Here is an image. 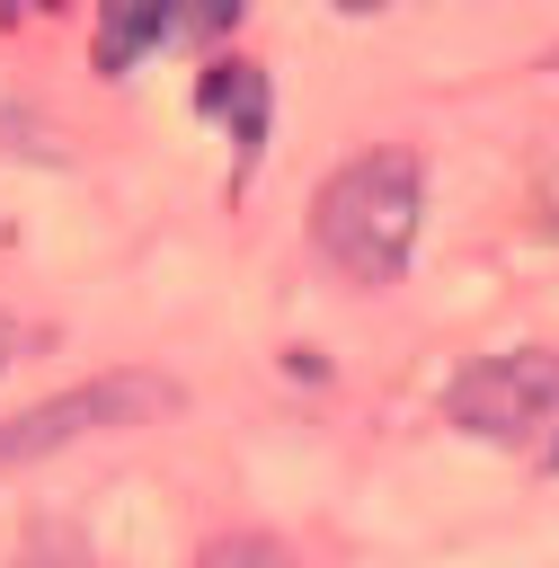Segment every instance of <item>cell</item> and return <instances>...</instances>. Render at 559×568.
Listing matches in <instances>:
<instances>
[{
    "label": "cell",
    "mask_w": 559,
    "mask_h": 568,
    "mask_svg": "<svg viewBox=\"0 0 559 568\" xmlns=\"http://www.w3.org/2000/svg\"><path fill=\"white\" fill-rule=\"evenodd\" d=\"M169 18H177V0H106V9H98V44H89L98 71H124L142 44L169 36Z\"/></svg>",
    "instance_id": "4"
},
{
    "label": "cell",
    "mask_w": 559,
    "mask_h": 568,
    "mask_svg": "<svg viewBox=\"0 0 559 568\" xmlns=\"http://www.w3.org/2000/svg\"><path fill=\"white\" fill-rule=\"evenodd\" d=\"M426 222V160L408 142H373L311 195V240L346 284H399Z\"/></svg>",
    "instance_id": "1"
},
{
    "label": "cell",
    "mask_w": 559,
    "mask_h": 568,
    "mask_svg": "<svg viewBox=\"0 0 559 568\" xmlns=\"http://www.w3.org/2000/svg\"><path fill=\"white\" fill-rule=\"evenodd\" d=\"M18 568H89V550H80V532H71V524H35V532H27V550H18Z\"/></svg>",
    "instance_id": "8"
},
{
    "label": "cell",
    "mask_w": 559,
    "mask_h": 568,
    "mask_svg": "<svg viewBox=\"0 0 559 568\" xmlns=\"http://www.w3.org/2000/svg\"><path fill=\"white\" fill-rule=\"evenodd\" d=\"M195 568H293V550L275 532H213L195 550Z\"/></svg>",
    "instance_id": "6"
},
{
    "label": "cell",
    "mask_w": 559,
    "mask_h": 568,
    "mask_svg": "<svg viewBox=\"0 0 559 568\" xmlns=\"http://www.w3.org/2000/svg\"><path fill=\"white\" fill-rule=\"evenodd\" d=\"M195 106H204V115H231L240 151H257V142H266V80H257V71H240V62L204 71V80H195Z\"/></svg>",
    "instance_id": "5"
},
{
    "label": "cell",
    "mask_w": 559,
    "mask_h": 568,
    "mask_svg": "<svg viewBox=\"0 0 559 568\" xmlns=\"http://www.w3.org/2000/svg\"><path fill=\"white\" fill-rule=\"evenodd\" d=\"M346 9H382V0H346Z\"/></svg>",
    "instance_id": "11"
},
{
    "label": "cell",
    "mask_w": 559,
    "mask_h": 568,
    "mask_svg": "<svg viewBox=\"0 0 559 568\" xmlns=\"http://www.w3.org/2000/svg\"><path fill=\"white\" fill-rule=\"evenodd\" d=\"M0 364H9V320H0Z\"/></svg>",
    "instance_id": "10"
},
{
    "label": "cell",
    "mask_w": 559,
    "mask_h": 568,
    "mask_svg": "<svg viewBox=\"0 0 559 568\" xmlns=\"http://www.w3.org/2000/svg\"><path fill=\"white\" fill-rule=\"evenodd\" d=\"M231 27H240V0H177V18H169V36H186V44H213Z\"/></svg>",
    "instance_id": "7"
},
{
    "label": "cell",
    "mask_w": 559,
    "mask_h": 568,
    "mask_svg": "<svg viewBox=\"0 0 559 568\" xmlns=\"http://www.w3.org/2000/svg\"><path fill=\"white\" fill-rule=\"evenodd\" d=\"M541 186H550V231H559V151L541 160Z\"/></svg>",
    "instance_id": "9"
},
{
    "label": "cell",
    "mask_w": 559,
    "mask_h": 568,
    "mask_svg": "<svg viewBox=\"0 0 559 568\" xmlns=\"http://www.w3.org/2000/svg\"><path fill=\"white\" fill-rule=\"evenodd\" d=\"M444 417H453L461 435H488V444H532V435L559 417V355L515 346V355L461 364L453 390H444Z\"/></svg>",
    "instance_id": "3"
},
{
    "label": "cell",
    "mask_w": 559,
    "mask_h": 568,
    "mask_svg": "<svg viewBox=\"0 0 559 568\" xmlns=\"http://www.w3.org/2000/svg\"><path fill=\"white\" fill-rule=\"evenodd\" d=\"M177 399H186V390H177L169 373L115 364V373H98V382H71V390L0 417V470H27V462H44V453H62V444H80V435H124V426L177 417Z\"/></svg>",
    "instance_id": "2"
}]
</instances>
